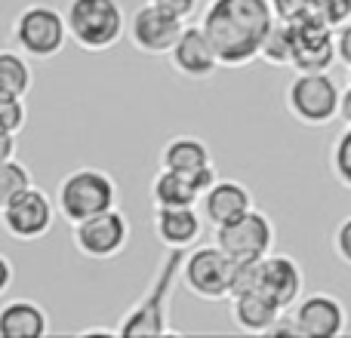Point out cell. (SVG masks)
<instances>
[{"mask_svg":"<svg viewBox=\"0 0 351 338\" xmlns=\"http://www.w3.org/2000/svg\"><path fill=\"white\" fill-rule=\"evenodd\" d=\"M271 25L274 12L268 0H210L200 18L222 68H243L259 59Z\"/></svg>","mask_w":351,"mask_h":338,"instance_id":"6da1fadb","label":"cell"},{"mask_svg":"<svg viewBox=\"0 0 351 338\" xmlns=\"http://www.w3.org/2000/svg\"><path fill=\"white\" fill-rule=\"evenodd\" d=\"M188 249H167L164 259L158 265V274L148 283V289L142 292V298L123 314V320L117 323V335L136 338V335H167L173 333L170 326V298L173 286L182 274V261H185Z\"/></svg>","mask_w":351,"mask_h":338,"instance_id":"7a4b0ae2","label":"cell"},{"mask_svg":"<svg viewBox=\"0 0 351 338\" xmlns=\"http://www.w3.org/2000/svg\"><path fill=\"white\" fill-rule=\"evenodd\" d=\"M121 200V187L105 169L77 166L56 187V209L68 224H77L105 209H114Z\"/></svg>","mask_w":351,"mask_h":338,"instance_id":"3957f363","label":"cell"},{"mask_svg":"<svg viewBox=\"0 0 351 338\" xmlns=\"http://www.w3.org/2000/svg\"><path fill=\"white\" fill-rule=\"evenodd\" d=\"M68 37L86 53H105L127 34V16L117 0H68Z\"/></svg>","mask_w":351,"mask_h":338,"instance_id":"277c9868","label":"cell"},{"mask_svg":"<svg viewBox=\"0 0 351 338\" xmlns=\"http://www.w3.org/2000/svg\"><path fill=\"white\" fill-rule=\"evenodd\" d=\"M10 37L19 53H25L28 59H56L65 49V43L71 40L65 12L49 3L22 6L16 12V18H12Z\"/></svg>","mask_w":351,"mask_h":338,"instance_id":"5b68a950","label":"cell"},{"mask_svg":"<svg viewBox=\"0 0 351 338\" xmlns=\"http://www.w3.org/2000/svg\"><path fill=\"white\" fill-rule=\"evenodd\" d=\"M339 92L330 71H296L287 86V111L305 127H327L339 117Z\"/></svg>","mask_w":351,"mask_h":338,"instance_id":"8992f818","label":"cell"},{"mask_svg":"<svg viewBox=\"0 0 351 338\" xmlns=\"http://www.w3.org/2000/svg\"><path fill=\"white\" fill-rule=\"evenodd\" d=\"M231 265H234V259H228L216 243L213 246H194L185 252L179 280L191 296L204 298V302H222V298H228Z\"/></svg>","mask_w":351,"mask_h":338,"instance_id":"52a82bcc","label":"cell"},{"mask_svg":"<svg viewBox=\"0 0 351 338\" xmlns=\"http://www.w3.org/2000/svg\"><path fill=\"white\" fill-rule=\"evenodd\" d=\"M56 212H59L56 209V200L49 197L43 187L31 185L28 191L12 197L10 203L0 209V224H3V231L12 237V240L34 243L53 231Z\"/></svg>","mask_w":351,"mask_h":338,"instance_id":"ba28073f","label":"cell"},{"mask_svg":"<svg viewBox=\"0 0 351 338\" xmlns=\"http://www.w3.org/2000/svg\"><path fill=\"white\" fill-rule=\"evenodd\" d=\"M216 246L234 261L265 259L274 246V224L262 209H250L241 218L216 228Z\"/></svg>","mask_w":351,"mask_h":338,"instance_id":"9c48e42d","label":"cell"},{"mask_svg":"<svg viewBox=\"0 0 351 338\" xmlns=\"http://www.w3.org/2000/svg\"><path fill=\"white\" fill-rule=\"evenodd\" d=\"M130 243V218L121 209H105L74 224V246L80 255L93 261H108L127 249Z\"/></svg>","mask_w":351,"mask_h":338,"instance_id":"30bf717a","label":"cell"},{"mask_svg":"<svg viewBox=\"0 0 351 338\" xmlns=\"http://www.w3.org/2000/svg\"><path fill=\"white\" fill-rule=\"evenodd\" d=\"M185 31V18L173 16L170 10L158 3H142L133 16L127 18V37L139 53L145 55H170L173 43Z\"/></svg>","mask_w":351,"mask_h":338,"instance_id":"8fae6325","label":"cell"},{"mask_svg":"<svg viewBox=\"0 0 351 338\" xmlns=\"http://www.w3.org/2000/svg\"><path fill=\"white\" fill-rule=\"evenodd\" d=\"M293 31V65L296 71H330L336 55V28H330L321 16H305L290 25Z\"/></svg>","mask_w":351,"mask_h":338,"instance_id":"7c38bea8","label":"cell"},{"mask_svg":"<svg viewBox=\"0 0 351 338\" xmlns=\"http://www.w3.org/2000/svg\"><path fill=\"white\" fill-rule=\"evenodd\" d=\"M293 320H296L299 338H336L348 326L346 304L336 296H327V292L299 298L293 304Z\"/></svg>","mask_w":351,"mask_h":338,"instance_id":"4fadbf2b","label":"cell"},{"mask_svg":"<svg viewBox=\"0 0 351 338\" xmlns=\"http://www.w3.org/2000/svg\"><path fill=\"white\" fill-rule=\"evenodd\" d=\"M160 169H173L179 175H188L200 194L216 181V166H213V154L204 139L197 135H173L160 151Z\"/></svg>","mask_w":351,"mask_h":338,"instance_id":"5bb4252c","label":"cell"},{"mask_svg":"<svg viewBox=\"0 0 351 338\" xmlns=\"http://www.w3.org/2000/svg\"><path fill=\"white\" fill-rule=\"evenodd\" d=\"M170 65L176 74H182L188 80H210L222 68V62H219L204 28L200 25H185V31L170 49Z\"/></svg>","mask_w":351,"mask_h":338,"instance_id":"9a60e30c","label":"cell"},{"mask_svg":"<svg viewBox=\"0 0 351 338\" xmlns=\"http://www.w3.org/2000/svg\"><path fill=\"white\" fill-rule=\"evenodd\" d=\"M302 268L293 255L284 252H268L262 259V292L278 302V308L290 311L293 304L302 298Z\"/></svg>","mask_w":351,"mask_h":338,"instance_id":"2e32d148","label":"cell"},{"mask_svg":"<svg viewBox=\"0 0 351 338\" xmlns=\"http://www.w3.org/2000/svg\"><path fill=\"white\" fill-rule=\"evenodd\" d=\"M250 209H253V194H250V187L243 181L234 179H216L200 197V212H204V218L213 228L234 222Z\"/></svg>","mask_w":351,"mask_h":338,"instance_id":"e0dca14e","label":"cell"},{"mask_svg":"<svg viewBox=\"0 0 351 338\" xmlns=\"http://www.w3.org/2000/svg\"><path fill=\"white\" fill-rule=\"evenodd\" d=\"M154 234L164 249H191L204 234V212L197 206H154Z\"/></svg>","mask_w":351,"mask_h":338,"instance_id":"ac0fdd59","label":"cell"},{"mask_svg":"<svg viewBox=\"0 0 351 338\" xmlns=\"http://www.w3.org/2000/svg\"><path fill=\"white\" fill-rule=\"evenodd\" d=\"M280 314H284V308H278V302L268 298L262 289L243 292V296L231 298V320H234V326L243 329V333L268 335Z\"/></svg>","mask_w":351,"mask_h":338,"instance_id":"d6986e66","label":"cell"},{"mask_svg":"<svg viewBox=\"0 0 351 338\" xmlns=\"http://www.w3.org/2000/svg\"><path fill=\"white\" fill-rule=\"evenodd\" d=\"M47 333V311L31 298H12L0 308V338H43Z\"/></svg>","mask_w":351,"mask_h":338,"instance_id":"ffe728a7","label":"cell"},{"mask_svg":"<svg viewBox=\"0 0 351 338\" xmlns=\"http://www.w3.org/2000/svg\"><path fill=\"white\" fill-rule=\"evenodd\" d=\"M200 187L188 175H179L173 169H160L152 179V203L154 206H197Z\"/></svg>","mask_w":351,"mask_h":338,"instance_id":"44dd1931","label":"cell"},{"mask_svg":"<svg viewBox=\"0 0 351 338\" xmlns=\"http://www.w3.org/2000/svg\"><path fill=\"white\" fill-rule=\"evenodd\" d=\"M34 86V71L28 65V55L19 49H0V96L25 99Z\"/></svg>","mask_w":351,"mask_h":338,"instance_id":"7402d4cb","label":"cell"},{"mask_svg":"<svg viewBox=\"0 0 351 338\" xmlns=\"http://www.w3.org/2000/svg\"><path fill=\"white\" fill-rule=\"evenodd\" d=\"M259 59L268 62V65H274V68L293 65V31H290V25L274 18V25L268 28L265 40H262Z\"/></svg>","mask_w":351,"mask_h":338,"instance_id":"603a6c76","label":"cell"},{"mask_svg":"<svg viewBox=\"0 0 351 338\" xmlns=\"http://www.w3.org/2000/svg\"><path fill=\"white\" fill-rule=\"evenodd\" d=\"M31 185H34L31 169L25 166L22 160H16V157L3 160V164H0V209H3L12 197H19L22 191H28Z\"/></svg>","mask_w":351,"mask_h":338,"instance_id":"cb8c5ba5","label":"cell"},{"mask_svg":"<svg viewBox=\"0 0 351 338\" xmlns=\"http://www.w3.org/2000/svg\"><path fill=\"white\" fill-rule=\"evenodd\" d=\"M262 289V259L253 261H234L231 265V286H228V298L243 296V292Z\"/></svg>","mask_w":351,"mask_h":338,"instance_id":"d4e9b609","label":"cell"},{"mask_svg":"<svg viewBox=\"0 0 351 338\" xmlns=\"http://www.w3.org/2000/svg\"><path fill=\"white\" fill-rule=\"evenodd\" d=\"M330 166H333L336 181L351 191V127L342 129L339 139H336L333 154H330Z\"/></svg>","mask_w":351,"mask_h":338,"instance_id":"484cf974","label":"cell"},{"mask_svg":"<svg viewBox=\"0 0 351 338\" xmlns=\"http://www.w3.org/2000/svg\"><path fill=\"white\" fill-rule=\"evenodd\" d=\"M25 123H28V108H25V99L16 96H0V129L3 133H22Z\"/></svg>","mask_w":351,"mask_h":338,"instance_id":"4316f807","label":"cell"},{"mask_svg":"<svg viewBox=\"0 0 351 338\" xmlns=\"http://www.w3.org/2000/svg\"><path fill=\"white\" fill-rule=\"evenodd\" d=\"M271 3V12L278 22H299L305 16H315V0H268Z\"/></svg>","mask_w":351,"mask_h":338,"instance_id":"83f0119b","label":"cell"},{"mask_svg":"<svg viewBox=\"0 0 351 338\" xmlns=\"http://www.w3.org/2000/svg\"><path fill=\"white\" fill-rule=\"evenodd\" d=\"M315 12L330 28H339L351 18V0H315Z\"/></svg>","mask_w":351,"mask_h":338,"instance_id":"f1b7e54d","label":"cell"},{"mask_svg":"<svg viewBox=\"0 0 351 338\" xmlns=\"http://www.w3.org/2000/svg\"><path fill=\"white\" fill-rule=\"evenodd\" d=\"M333 249L339 255L342 265L351 268V216H346L333 231Z\"/></svg>","mask_w":351,"mask_h":338,"instance_id":"f546056e","label":"cell"},{"mask_svg":"<svg viewBox=\"0 0 351 338\" xmlns=\"http://www.w3.org/2000/svg\"><path fill=\"white\" fill-rule=\"evenodd\" d=\"M152 3L164 6V10H170L173 16H179V18H185V22H188V18L197 12L200 0H152Z\"/></svg>","mask_w":351,"mask_h":338,"instance_id":"4dcf8cb0","label":"cell"},{"mask_svg":"<svg viewBox=\"0 0 351 338\" xmlns=\"http://www.w3.org/2000/svg\"><path fill=\"white\" fill-rule=\"evenodd\" d=\"M336 55H339L342 65L351 68V18L336 28Z\"/></svg>","mask_w":351,"mask_h":338,"instance_id":"1f68e13d","label":"cell"},{"mask_svg":"<svg viewBox=\"0 0 351 338\" xmlns=\"http://www.w3.org/2000/svg\"><path fill=\"white\" fill-rule=\"evenodd\" d=\"M10 157H16V135L0 129V164L10 160Z\"/></svg>","mask_w":351,"mask_h":338,"instance_id":"d6a6232c","label":"cell"},{"mask_svg":"<svg viewBox=\"0 0 351 338\" xmlns=\"http://www.w3.org/2000/svg\"><path fill=\"white\" fill-rule=\"evenodd\" d=\"M10 286H12V261L0 252V296H3Z\"/></svg>","mask_w":351,"mask_h":338,"instance_id":"836d02e7","label":"cell"},{"mask_svg":"<svg viewBox=\"0 0 351 338\" xmlns=\"http://www.w3.org/2000/svg\"><path fill=\"white\" fill-rule=\"evenodd\" d=\"M339 120L346 123V127H351V83L339 92Z\"/></svg>","mask_w":351,"mask_h":338,"instance_id":"e575fe53","label":"cell"},{"mask_svg":"<svg viewBox=\"0 0 351 338\" xmlns=\"http://www.w3.org/2000/svg\"><path fill=\"white\" fill-rule=\"evenodd\" d=\"M84 335H117V329H102V326H93V329H84Z\"/></svg>","mask_w":351,"mask_h":338,"instance_id":"d590c367","label":"cell"},{"mask_svg":"<svg viewBox=\"0 0 351 338\" xmlns=\"http://www.w3.org/2000/svg\"><path fill=\"white\" fill-rule=\"evenodd\" d=\"M348 83H351V68H348Z\"/></svg>","mask_w":351,"mask_h":338,"instance_id":"8d00e7d4","label":"cell"}]
</instances>
